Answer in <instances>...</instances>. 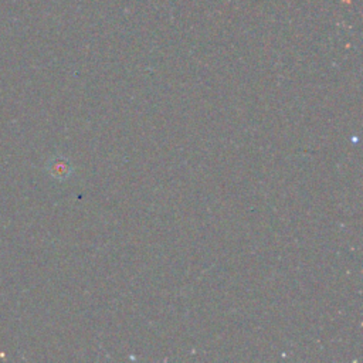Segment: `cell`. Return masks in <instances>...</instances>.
Masks as SVG:
<instances>
[{"label": "cell", "mask_w": 363, "mask_h": 363, "mask_svg": "<svg viewBox=\"0 0 363 363\" xmlns=\"http://www.w3.org/2000/svg\"><path fill=\"white\" fill-rule=\"evenodd\" d=\"M47 170L52 177H55L58 180H64L71 174L72 167H71V163L65 157L55 156L48 160Z\"/></svg>", "instance_id": "obj_1"}]
</instances>
